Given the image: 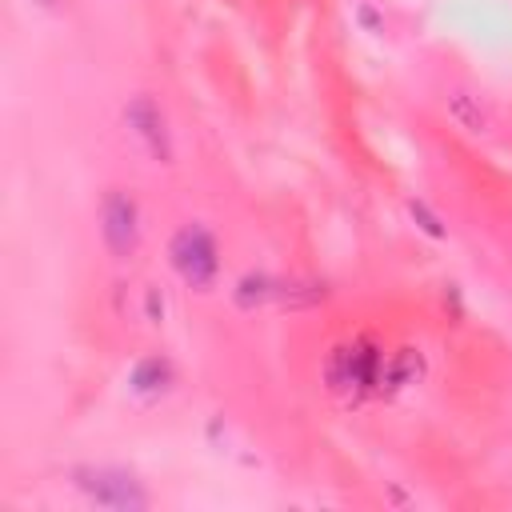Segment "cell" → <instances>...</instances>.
<instances>
[{
    "mask_svg": "<svg viewBox=\"0 0 512 512\" xmlns=\"http://www.w3.org/2000/svg\"><path fill=\"white\" fill-rule=\"evenodd\" d=\"M444 108H448V116L456 120V128H464V132H488V128H492V120H488L480 96H472V92H464V88H452V92L444 96Z\"/></svg>",
    "mask_w": 512,
    "mask_h": 512,
    "instance_id": "obj_7",
    "label": "cell"
},
{
    "mask_svg": "<svg viewBox=\"0 0 512 512\" xmlns=\"http://www.w3.org/2000/svg\"><path fill=\"white\" fill-rule=\"evenodd\" d=\"M132 392L136 396H144V400H156L160 392H168V384H172V364L164 360V356H148V360H140L136 368H132Z\"/></svg>",
    "mask_w": 512,
    "mask_h": 512,
    "instance_id": "obj_8",
    "label": "cell"
},
{
    "mask_svg": "<svg viewBox=\"0 0 512 512\" xmlns=\"http://www.w3.org/2000/svg\"><path fill=\"white\" fill-rule=\"evenodd\" d=\"M408 208H412V216H416V220H420V228H424V232H428V236H436V240H440V236H444V228H440V216H432V212H428V204H424V200H408Z\"/></svg>",
    "mask_w": 512,
    "mask_h": 512,
    "instance_id": "obj_10",
    "label": "cell"
},
{
    "mask_svg": "<svg viewBox=\"0 0 512 512\" xmlns=\"http://www.w3.org/2000/svg\"><path fill=\"white\" fill-rule=\"evenodd\" d=\"M380 364H384V352L372 340H352V344L332 348V356L324 364V376H328L332 392L364 396L380 384Z\"/></svg>",
    "mask_w": 512,
    "mask_h": 512,
    "instance_id": "obj_1",
    "label": "cell"
},
{
    "mask_svg": "<svg viewBox=\"0 0 512 512\" xmlns=\"http://www.w3.org/2000/svg\"><path fill=\"white\" fill-rule=\"evenodd\" d=\"M268 300H280V280H272L264 272H248L236 284V304L240 308H256V304H268Z\"/></svg>",
    "mask_w": 512,
    "mask_h": 512,
    "instance_id": "obj_9",
    "label": "cell"
},
{
    "mask_svg": "<svg viewBox=\"0 0 512 512\" xmlns=\"http://www.w3.org/2000/svg\"><path fill=\"white\" fill-rule=\"evenodd\" d=\"M100 236H104V248L116 260L136 256V248H140V208H136L132 192L112 188L104 196V204H100Z\"/></svg>",
    "mask_w": 512,
    "mask_h": 512,
    "instance_id": "obj_4",
    "label": "cell"
},
{
    "mask_svg": "<svg viewBox=\"0 0 512 512\" xmlns=\"http://www.w3.org/2000/svg\"><path fill=\"white\" fill-rule=\"evenodd\" d=\"M420 372H424L420 352H416V348H400V352L384 356V364H380V384H376V388H380V392H384V388H388V392H400V388L416 384Z\"/></svg>",
    "mask_w": 512,
    "mask_h": 512,
    "instance_id": "obj_6",
    "label": "cell"
},
{
    "mask_svg": "<svg viewBox=\"0 0 512 512\" xmlns=\"http://www.w3.org/2000/svg\"><path fill=\"white\" fill-rule=\"evenodd\" d=\"M124 124L156 164L172 160V132H168V120H164V108L148 92H140V96H132L124 104Z\"/></svg>",
    "mask_w": 512,
    "mask_h": 512,
    "instance_id": "obj_5",
    "label": "cell"
},
{
    "mask_svg": "<svg viewBox=\"0 0 512 512\" xmlns=\"http://www.w3.org/2000/svg\"><path fill=\"white\" fill-rule=\"evenodd\" d=\"M168 260L176 268V276L188 284V288H212L216 284V272H220V256H216V240L204 224H184L172 244H168Z\"/></svg>",
    "mask_w": 512,
    "mask_h": 512,
    "instance_id": "obj_2",
    "label": "cell"
},
{
    "mask_svg": "<svg viewBox=\"0 0 512 512\" xmlns=\"http://www.w3.org/2000/svg\"><path fill=\"white\" fill-rule=\"evenodd\" d=\"M72 484L100 508H120V512H140L148 508V492L144 484L124 472V468H112V464H88V468H76L72 472Z\"/></svg>",
    "mask_w": 512,
    "mask_h": 512,
    "instance_id": "obj_3",
    "label": "cell"
}]
</instances>
